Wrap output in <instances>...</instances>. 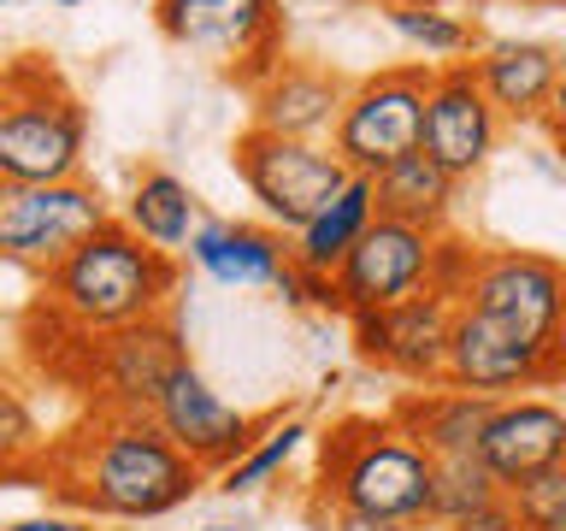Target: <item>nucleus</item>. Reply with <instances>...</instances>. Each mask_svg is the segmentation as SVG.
I'll use <instances>...</instances> for the list:
<instances>
[{
  "mask_svg": "<svg viewBox=\"0 0 566 531\" xmlns=\"http://www.w3.org/2000/svg\"><path fill=\"white\" fill-rule=\"evenodd\" d=\"M560 319H566V266L531 248H478L460 283L449 384L484 389L507 402L513 389L560 384Z\"/></svg>",
  "mask_w": 566,
  "mask_h": 531,
  "instance_id": "f257e3e1",
  "label": "nucleus"
},
{
  "mask_svg": "<svg viewBox=\"0 0 566 531\" xmlns=\"http://www.w3.org/2000/svg\"><path fill=\"white\" fill-rule=\"evenodd\" d=\"M48 467L60 496L106 520H159L184 508L207 478L154 414H95V425H83Z\"/></svg>",
  "mask_w": 566,
  "mask_h": 531,
  "instance_id": "f03ea898",
  "label": "nucleus"
},
{
  "mask_svg": "<svg viewBox=\"0 0 566 531\" xmlns=\"http://www.w3.org/2000/svg\"><path fill=\"white\" fill-rule=\"evenodd\" d=\"M177 290V254L142 242L124 219H106L83 248L42 272V308L65 331H124L142 319H166Z\"/></svg>",
  "mask_w": 566,
  "mask_h": 531,
  "instance_id": "7ed1b4c3",
  "label": "nucleus"
},
{
  "mask_svg": "<svg viewBox=\"0 0 566 531\" xmlns=\"http://www.w3.org/2000/svg\"><path fill=\"white\" fill-rule=\"evenodd\" d=\"M318 508H348L389 525H431L437 502V455L419 449L396 419L354 414L318 437Z\"/></svg>",
  "mask_w": 566,
  "mask_h": 531,
  "instance_id": "20e7f679",
  "label": "nucleus"
},
{
  "mask_svg": "<svg viewBox=\"0 0 566 531\" xmlns=\"http://www.w3.org/2000/svg\"><path fill=\"white\" fill-rule=\"evenodd\" d=\"M88 113L42 53L0 65V184H71L83 177Z\"/></svg>",
  "mask_w": 566,
  "mask_h": 531,
  "instance_id": "39448f33",
  "label": "nucleus"
},
{
  "mask_svg": "<svg viewBox=\"0 0 566 531\" xmlns=\"http://www.w3.org/2000/svg\"><path fill=\"white\" fill-rule=\"evenodd\" d=\"M431 77H437V65H384L371 77L348 83V101L331 131V154L354 177H384L396 159L419 154Z\"/></svg>",
  "mask_w": 566,
  "mask_h": 531,
  "instance_id": "423d86ee",
  "label": "nucleus"
},
{
  "mask_svg": "<svg viewBox=\"0 0 566 531\" xmlns=\"http://www.w3.org/2000/svg\"><path fill=\"white\" fill-rule=\"evenodd\" d=\"M154 24L177 48L219 53V71L248 95L283 65V35H290L277 0H154Z\"/></svg>",
  "mask_w": 566,
  "mask_h": 531,
  "instance_id": "0eeeda50",
  "label": "nucleus"
},
{
  "mask_svg": "<svg viewBox=\"0 0 566 531\" xmlns=\"http://www.w3.org/2000/svg\"><path fill=\"white\" fill-rule=\"evenodd\" d=\"M77 336L83 366L71 372L88 396L95 414H154V402L166 396V384L189 366V343L171 319H142L124 331H71Z\"/></svg>",
  "mask_w": 566,
  "mask_h": 531,
  "instance_id": "6e6552de",
  "label": "nucleus"
},
{
  "mask_svg": "<svg viewBox=\"0 0 566 531\" xmlns=\"http://www.w3.org/2000/svg\"><path fill=\"white\" fill-rule=\"evenodd\" d=\"M230 166H237L242 189L260 201V212L277 230H295L348 184V166L331 154V142H295V136H272V131H248L230 142Z\"/></svg>",
  "mask_w": 566,
  "mask_h": 531,
  "instance_id": "1a4fd4ad",
  "label": "nucleus"
},
{
  "mask_svg": "<svg viewBox=\"0 0 566 531\" xmlns=\"http://www.w3.org/2000/svg\"><path fill=\"white\" fill-rule=\"evenodd\" d=\"M106 219H113L106 195L88 177H71V184H0V260L53 272Z\"/></svg>",
  "mask_w": 566,
  "mask_h": 531,
  "instance_id": "9d476101",
  "label": "nucleus"
},
{
  "mask_svg": "<svg viewBox=\"0 0 566 531\" xmlns=\"http://www.w3.org/2000/svg\"><path fill=\"white\" fill-rule=\"evenodd\" d=\"M454 313L460 290H419L396 308L360 313L354 319V354L366 366L389 372L407 384H442L449 378V343H454Z\"/></svg>",
  "mask_w": 566,
  "mask_h": 531,
  "instance_id": "9b49d317",
  "label": "nucleus"
},
{
  "mask_svg": "<svg viewBox=\"0 0 566 531\" xmlns=\"http://www.w3.org/2000/svg\"><path fill=\"white\" fill-rule=\"evenodd\" d=\"M437 266H442V237L378 219L360 237V248L336 266V313L360 319V313L396 308V301L419 290H437Z\"/></svg>",
  "mask_w": 566,
  "mask_h": 531,
  "instance_id": "f8f14e48",
  "label": "nucleus"
},
{
  "mask_svg": "<svg viewBox=\"0 0 566 531\" xmlns=\"http://www.w3.org/2000/svg\"><path fill=\"white\" fill-rule=\"evenodd\" d=\"M495 142H502V113L490 106L472 60L437 65L431 101H424V142H419V154H431L449 177H478L490 166Z\"/></svg>",
  "mask_w": 566,
  "mask_h": 531,
  "instance_id": "ddd939ff",
  "label": "nucleus"
},
{
  "mask_svg": "<svg viewBox=\"0 0 566 531\" xmlns=\"http://www.w3.org/2000/svg\"><path fill=\"white\" fill-rule=\"evenodd\" d=\"M154 419L166 425V437L201 472H230L248 449H254V419H248L242 407H230L219 389L195 372V361L166 384V396L154 402Z\"/></svg>",
  "mask_w": 566,
  "mask_h": 531,
  "instance_id": "4468645a",
  "label": "nucleus"
},
{
  "mask_svg": "<svg viewBox=\"0 0 566 531\" xmlns=\"http://www.w3.org/2000/svg\"><path fill=\"white\" fill-rule=\"evenodd\" d=\"M248 101H254L248 106V124H254V131L318 142V136L336 131V113H343V101H348V83L336 77V71H325V65L283 60Z\"/></svg>",
  "mask_w": 566,
  "mask_h": 531,
  "instance_id": "2eb2a0df",
  "label": "nucleus"
},
{
  "mask_svg": "<svg viewBox=\"0 0 566 531\" xmlns=\"http://www.w3.org/2000/svg\"><path fill=\"white\" fill-rule=\"evenodd\" d=\"M478 83H484L490 106L502 113V124H543L548 118V101L566 77V53L555 42H484L478 48Z\"/></svg>",
  "mask_w": 566,
  "mask_h": 531,
  "instance_id": "dca6fc26",
  "label": "nucleus"
},
{
  "mask_svg": "<svg viewBox=\"0 0 566 531\" xmlns=\"http://www.w3.org/2000/svg\"><path fill=\"white\" fill-rule=\"evenodd\" d=\"M478 460L513 490L520 478L566 460V407L543 402V396H507L495 407V419L484 425Z\"/></svg>",
  "mask_w": 566,
  "mask_h": 531,
  "instance_id": "f3484780",
  "label": "nucleus"
},
{
  "mask_svg": "<svg viewBox=\"0 0 566 531\" xmlns=\"http://www.w3.org/2000/svg\"><path fill=\"white\" fill-rule=\"evenodd\" d=\"M495 407L502 402L484 396V389H460V384L442 378V384H419V389H407V396H396L389 419H396L419 449H431L437 460H454V455H478Z\"/></svg>",
  "mask_w": 566,
  "mask_h": 531,
  "instance_id": "a211bd4d",
  "label": "nucleus"
},
{
  "mask_svg": "<svg viewBox=\"0 0 566 531\" xmlns=\"http://www.w3.org/2000/svg\"><path fill=\"white\" fill-rule=\"evenodd\" d=\"M189 266L207 272L224 290H272L277 272L290 266V242L277 225H248V219H201L189 237Z\"/></svg>",
  "mask_w": 566,
  "mask_h": 531,
  "instance_id": "6ab92c4d",
  "label": "nucleus"
},
{
  "mask_svg": "<svg viewBox=\"0 0 566 531\" xmlns=\"http://www.w3.org/2000/svg\"><path fill=\"white\" fill-rule=\"evenodd\" d=\"M371 225H378V184H371V177H348V184L290 237V260L336 278V266L360 248V237Z\"/></svg>",
  "mask_w": 566,
  "mask_h": 531,
  "instance_id": "aec40b11",
  "label": "nucleus"
},
{
  "mask_svg": "<svg viewBox=\"0 0 566 531\" xmlns=\"http://www.w3.org/2000/svg\"><path fill=\"white\" fill-rule=\"evenodd\" d=\"M124 225L136 230L142 242L166 248V254H189V237L201 230V195H195L177 171H136L130 201H124Z\"/></svg>",
  "mask_w": 566,
  "mask_h": 531,
  "instance_id": "412c9836",
  "label": "nucleus"
},
{
  "mask_svg": "<svg viewBox=\"0 0 566 531\" xmlns=\"http://www.w3.org/2000/svg\"><path fill=\"white\" fill-rule=\"evenodd\" d=\"M371 184H378V219H396V225L442 237V225H449V212H454L460 177H449L431 154H407L384 177H371Z\"/></svg>",
  "mask_w": 566,
  "mask_h": 531,
  "instance_id": "4be33fe9",
  "label": "nucleus"
},
{
  "mask_svg": "<svg viewBox=\"0 0 566 531\" xmlns=\"http://www.w3.org/2000/svg\"><path fill=\"white\" fill-rule=\"evenodd\" d=\"M389 18V30L401 35V42H413L424 60H442V65H454V60H478V30H472V18H460V12H442L431 7V0H407V7H384Z\"/></svg>",
  "mask_w": 566,
  "mask_h": 531,
  "instance_id": "5701e85b",
  "label": "nucleus"
},
{
  "mask_svg": "<svg viewBox=\"0 0 566 531\" xmlns=\"http://www.w3.org/2000/svg\"><path fill=\"white\" fill-rule=\"evenodd\" d=\"M507 485L495 478L478 455H454V460H437V502H431V531H449L454 520H467L472 508L495 502Z\"/></svg>",
  "mask_w": 566,
  "mask_h": 531,
  "instance_id": "b1692460",
  "label": "nucleus"
},
{
  "mask_svg": "<svg viewBox=\"0 0 566 531\" xmlns=\"http://www.w3.org/2000/svg\"><path fill=\"white\" fill-rule=\"evenodd\" d=\"M301 437H307V419H277L265 437H254V449H248L237 467L219 472V490H224V496H242V490L272 485V478L290 467V455L301 449Z\"/></svg>",
  "mask_w": 566,
  "mask_h": 531,
  "instance_id": "393cba45",
  "label": "nucleus"
},
{
  "mask_svg": "<svg viewBox=\"0 0 566 531\" xmlns=\"http://www.w3.org/2000/svg\"><path fill=\"white\" fill-rule=\"evenodd\" d=\"M30 455H42V431H35L30 402L12 384H0V472L24 467Z\"/></svg>",
  "mask_w": 566,
  "mask_h": 531,
  "instance_id": "a878e982",
  "label": "nucleus"
},
{
  "mask_svg": "<svg viewBox=\"0 0 566 531\" xmlns=\"http://www.w3.org/2000/svg\"><path fill=\"white\" fill-rule=\"evenodd\" d=\"M513 496V508H520V525H543L548 513H560L566 508V460H555V467H543V472H531L520 478V485L507 490Z\"/></svg>",
  "mask_w": 566,
  "mask_h": 531,
  "instance_id": "bb28decb",
  "label": "nucleus"
},
{
  "mask_svg": "<svg viewBox=\"0 0 566 531\" xmlns=\"http://www.w3.org/2000/svg\"><path fill=\"white\" fill-rule=\"evenodd\" d=\"M272 290L290 301V308H336V278L331 272H313V266H301V260L283 266Z\"/></svg>",
  "mask_w": 566,
  "mask_h": 531,
  "instance_id": "cd10ccee",
  "label": "nucleus"
},
{
  "mask_svg": "<svg viewBox=\"0 0 566 531\" xmlns=\"http://www.w3.org/2000/svg\"><path fill=\"white\" fill-rule=\"evenodd\" d=\"M449 531H525V525H520V508H513V496L502 490V496H495V502L472 508L467 520H454Z\"/></svg>",
  "mask_w": 566,
  "mask_h": 531,
  "instance_id": "c85d7f7f",
  "label": "nucleus"
},
{
  "mask_svg": "<svg viewBox=\"0 0 566 531\" xmlns=\"http://www.w3.org/2000/svg\"><path fill=\"white\" fill-rule=\"evenodd\" d=\"M313 520H318V531H407V525L366 520V513H348V508H318V502H313Z\"/></svg>",
  "mask_w": 566,
  "mask_h": 531,
  "instance_id": "c756f323",
  "label": "nucleus"
},
{
  "mask_svg": "<svg viewBox=\"0 0 566 531\" xmlns=\"http://www.w3.org/2000/svg\"><path fill=\"white\" fill-rule=\"evenodd\" d=\"M543 131L555 136V148H566V77L555 88V101H548V118H543Z\"/></svg>",
  "mask_w": 566,
  "mask_h": 531,
  "instance_id": "7c9ffc66",
  "label": "nucleus"
},
{
  "mask_svg": "<svg viewBox=\"0 0 566 531\" xmlns=\"http://www.w3.org/2000/svg\"><path fill=\"white\" fill-rule=\"evenodd\" d=\"M7 531H88L83 520H60V513H35V520H12Z\"/></svg>",
  "mask_w": 566,
  "mask_h": 531,
  "instance_id": "2f4dec72",
  "label": "nucleus"
},
{
  "mask_svg": "<svg viewBox=\"0 0 566 531\" xmlns=\"http://www.w3.org/2000/svg\"><path fill=\"white\" fill-rule=\"evenodd\" d=\"M431 7H442V12H472V7H490V0H431Z\"/></svg>",
  "mask_w": 566,
  "mask_h": 531,
  "instance_id": "473e14b6",
  "label": "nucleus"
},
{
  "mask_svg": "<svg viewBox=\"0 0 566 531\" xmlns=\"http://www.w3.org/2000/svg\"><path fill=\"white\" fill-rule=\"evenodd\" d=\"M531 531H566V508H560V513H548V520H543V525H531Z\"/></svg>",
  "mask_w": 566,
  "mask_h": 531,
  "instance_id": "72a5a7b5",
  "label": "nucleus"
},
{
  "mask_svg": "<svg viewBox=\"0 0 566 531\" xmlns=\"http://www.w3.org/2000/svg\"><path fill=\"white\" fill-rule=\"evenodd\" d=\"M555 366H560V384H566V319H560V354H555Z\"/></svg>",
  "mask_w": 566,
  "mask_h": 531,
  "instance_id": "f704fd0d",
  "label": "nucleus"
},
{
  "mask_svg": "<svg viewBox=\"0 0 566 531\" xmlns=\"http://www.w3.org/2000/svg\"><path fill=\"white\" fill-rule=\"evenodd\" d=\"M201 531H248V525H201Z\"/></svg>",
  "mask_w": 566,
  "mask_h": 531,
  "instance_id": "c9c22d12",
  "label": "nucleus"
},
{
  "mask_svg": "<svg viewBox=\"0 0 566 531\" xmlns=\"http://www.w3.org/2000/svg\"><path fill=\"white\" fill-rule=\"evenodd\" d=\"M531 7H566V0H531Z\"/></svg>",
  "mask_w": 566,
  "mask_h": 531,
  "instance_id": "e433bc0d",
  "label": "nucleus"
},
{
  "mask_svg": "<svg viewBox=\"0 0 566 531\" xmlns=\"http://www.w3.org/2000/svg\"><path fill=\"white\" fill-rule=\"evenodd\" d=\"M53 7H83V0H53Z\"/></svg>",
  "mask_w": 566,
  "mask_h": 531,
  "instance_id": "4c0bfd02",
  "label": "nucleus"
},
{
  "mask_svg": "<svg viewBox=\"0 0 566 531\" xmlns=\"http://www.w3.org/2000/svg\"><path fill=\"white\" fill-rule=\"evenodd\" d=\"M384 7H407V0H384Z\"/></svg>",
  "mask_w": 566,
  "mask_h": 531,
  "instance_id": "58836bf2",
  "label": "nucleus"
},
{
  "mask_svg": "<svg viewBox=\"0 0 566 531\" xmlns=\"http://www.w3.org/2000/svg\"><path fill=\"white\" fill-rule=\"evenodd\" d=\"M560 159H566V148H560Z\"/></svg>",
  "mask_w": 566,
  "mask_h": 531,
  "instance_id": "ea45409f",
  "label": "nucleus"
}]
</instances>
